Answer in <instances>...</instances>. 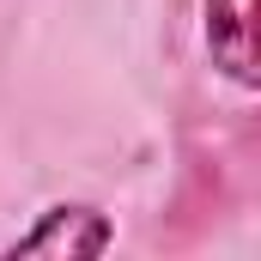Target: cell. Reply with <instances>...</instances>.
<instances>
[{"mask_svg":"<svg viewBox=\"0 0 261 261\" xmlns=\"http://www.w3.org/2000/svg\"><path fill=\"white\" fill-rule=\"evenodd\" d=\"M200 37L219 79L261 91V0H200Z\"/></svg>","mask_w":261,"mask_h":261,"instance_id":"cell-1","label":"cell"},{"mask_svg":"<svg viewBox=\"0 0 261 261\" xmlns=\"http://www.w3.org/2000/svg\"><path fill=\"white\" fill-rule=\"evenodd\" d=\"M110 243H116V225L97 206L73 200V206H49L37 219V231L6 243V255H103Z\"/></svg>","mask_w":261,"mask_h":261,"instance_id":"cell-2","label":"cell"}]
</instances>
